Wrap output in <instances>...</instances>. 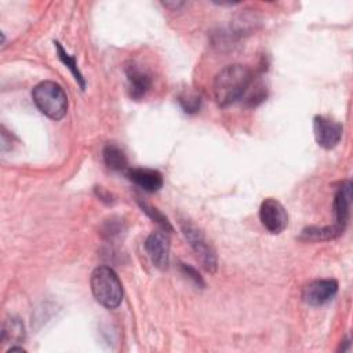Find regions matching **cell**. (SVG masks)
Returning a JSON list of instances; mask_svg holds the SVG:
<instances>
[{
	"mask_svg": "<svg viewBox=\"0 0 353 353\" xmlns=\"http://www.w3.org/2000/svg\"><path fill=\"white\" fill-rule=\"evenodd\" d=\"M252 81L251 70L240 63L228 65L221 69L214 79V97L221 108H226L239 101Z\"/></svg>",
	"mask_w": 353,
	"mask_h": 353,
	"instance_id": "obj_1",
	"label": "cell"
},
{
	"mask_svg": "<svg viewBox=\"0 0 353 353\" xmlns=\"http://www.w3.org/2000/svg\"><path fill=\"white\" fill-rule=\"evenodd\" d=\"M92 295L98 303L116 309L123 301V285L117 273L110 266H98L90 277Z\"/></svg>",
	"mask_w": 353,
	"mask_h": 353,
	"instance_id": "obj_2",
	"label": "cell"
},
{
	"mask_svg": "<svg viewBox=\"0 0 353 353\" xmlns=\"http://www.w3.org/2000/svg\"><path fill=\"white\" fill-rule=\"evenodd\" d=\"M32 99L36 108L51 120H61L68 113V97L55 81L46 80L34 85Z\"/></svg>",
	"mask_w": 353,
	"mask_h": 353,
	"instance_id": "obj_3",
	"label": "cell"
},
{
	"mask_svg": "<svg viewBox=\"0 0 353 353\" xmlns=\"http://www.w3.org/2000/svg\"><path fill=\"white\" fill-rule=\"evenodd\" d=\"M181 226H182V232H183L188 243L190 244V247L196 252V255L200 259L203 268L207 272L214 273L216 270V266H218L216 265L218 261H216L215 250L211 247V244L205 240L204 234L196 226H193L188 221L182 222Z\"/></svg>",
	"mask_w": 353,
	"mask_h": 353,
	"instance_id": "obj_4",
	"label": "cell"
},
{
	"mask_svg": "<svg viewBox=\"0 0 353 353\" xmlns=\"http://www.w3.org/2000/svg\"><path fill=\"white\" fill-rule=\"evenodd\" d=\"M259 221L269 233L280 234L288 225V214L279 200L268 197L261 203Z\"/></svg>",
	"mask_w": 353,
	"mask_h": 353,
	"instance_id": "obj_5",
	"label": "cell"
},
{
	"mask_svg": "<svg viewBox=\"0 0 353 353\" xmlns=\"http://www.w3.org/2000/svg\"><path fill=\"white\" fill-rule=\"evenodd\" d=\"M343 127L341 123L327 117V116H314L313 119V134L319 146L323 149L335 148L342 139Z\"/></svg>",
	"mask_w": 353,
	"mask_h": 353,
	"instance_id": "obj_6",
	"label": "cell"
},
{
	"mask_svg": "<svg viewBox=\"0 0 353 353\" xmlns=\"http://www.w3.org/2000/svg\"><path fill=\"white\" fill-rule=\"evenodd\" d=\"M338 292L335 279H317L307 283L302 290V299L310 306H321L330 302Z\"/></svg>",
	"mask_w": 353,
	"mask_h": 353,
	"instance_id": "obj_7",
	"label": "cell"
},
{
	"mask_svg": "<svg viewBox=\"0 0 353 353\" xmlns=\"http://www.w3.org/2000/svg\"><path fill=\"white\" fill-rule=\"evenodd\" d=\"M145 250L152 261V263L164 270L170 261V237L165 230L152 232L145 240Z\"/></svg>",
	"mask_w": 353,
	"mask_h": 353,
	"instance_id": "obj_8",
	"label": "cell"
},
{
	"mask_svg": "<svg viewBox=\"0 0 353 353\" xmlns=\"http://www.w3.org/2000/svg\"><path fill=\"white\" fill-rule=\"evenodd\" d=\"M350 200H352V183L346 181L342 183L334 197V214H335V223L334 226L343 233L349 221L350 212Z\"/></svg>",
	"mask_w": 353,
	"mask_h": 353,
	"instance_id": "obj_9",
	"label": "cell"
},
{
	"mask_svg": "<svg viewBox=\"0 0 353 353\" xmlns=\"http://www.w3.org/2000/svg\"><path fill=\"white\" fill-rule=\"evenodd\" d=\"M125 77H127V87H128L130 97L135 101L142 99L152 85V80L149 74L141 68H138V65L131 62L130 65L125 66Z\"/></svg>",
	"mask_w": 353,
	"mask_h": 353,
	"instance_id": "obj_10",
	"label": "cell"
},
{
	"mask_svg": "<svg viewBox=\"0 0 353 353\" xmlns=\"http://www.w3.org/2000/svg\"><path fill=\"white\" fill-rule=\"evenodd\" d=\"M130 181L142 188L146 192H157L163 186V175L160 171L153 168L134 167L125 171Z\"/></svg>",
	"mask_w": 353,
	"mask_h": 353,
	"instance_id": "obj_11",
	"label": "cell"
},
{
	"mask_svg": "<svg viewBox=\"0 0 353 353\" xmlns=\"http://www.w3.org/2000/svg\"><path fill=\"white\" fill-rule=\"evenodd\" d=\"M102 156H103V161L109 170H113V171H127L128 170L127 157H125L124 152L117 145L108 143L103 148Z\"/></svg>",
	"mask_w": 353,
	"mask_h": 353,
	"instance_id": "obj_12",
	"label": "cell"
},
{
	"mask_svg": "<svg viewBox=\"0 0 353 353\" xmlns=\"http://www.w3.org/2000/svg\"><path fill=\"white\" fill-rule=\"evenodd\" d=\"M342 233L334 226H309L305 228L299 236L301 240L303 241H323V240H332L339 237Z\"/></svg>",
	"mask_w": 353,
	"mask_h": 353,
	"instance_id": "obj_13",
	"label": "cell"
},
{
	"mask_svg": "<svg viewBox=\"0 0 353 353\" xmlns=\"http://www.w3.org/2000/svg\"><path fill=\"white\" fill-rule=\"evenodd\" d=\"M25 338V327L18 317H10L3 323L1 342H21Z\"/></svg>",
	"mask_w": 353,
	"mask_h": 353,
	"instance_id": "obj_14",
	"label": "cell"
},
{
	"mask_svg": "<svg viewBox=\"0 0 353 353\" xmlns=\"http://www.w3.org/2000/svg\"><path fill=\"white\" fill-rule=\"evenodd\" d=\"M55 47H57V54H58V58L68 66V69L72 72V74L74 76V80L79 83V85L81 87V90H85V79L83 77V74L80 73L79 68H77V62H76V57H72L69 55L63 47L61 46V43L58 41H54Z\"/></svg>",
	"mask_w": 353,
	"mask_h": 353,
	"instance_id": "obj_15",
	"label": "cell"
},
{
	"mask_svg": "<svg viewBox=\"0 0 353 353\" xmlns=\"http://www.w3.org/2000/svg\"><path fill=\"white\" fill-rule=\"evenodd\" d=\"M139 205H141L142 211L146 212V215H148L150 219H153V222H156L163 230H165V232H172V226H171L170 221H168L167 216H164L156 207L149 205L148 203H142V201H139Z\"/></svg>",
	"mask_w": 353,
	"mask_h": 353,
	"instance_id": "obj_16",
	"label": "cell"
},
{
	"mask_svg": "<svg viewBox=\"0 0 353 353\" xmlns=\"http://www.w3.org/2000/svg\"><path fill=\"white\" fill-rule=\"evenodd\" d=\"M179 103L186 113H196L200 109L201 99L196 94H188V95H181L179 97Z\"/></svg>",
	"mask_w": 353,
	"mask_h": 353,
	"instance_id": "obj_17",
	"label": "cell"
},
{
	"mask_svg": "<svg viewBox=\"0 0 353 353\" xmlns=\"http://www.w3.org/2000/svg\"><path fill=\"white\" fill-rule=\"evenodd\" d=\"M181 270H182V273H183L186 277H189V279H190L194 284H197L199 287H204V285H205L203 277L200 276V273H199L193 266L186 265V263H181Z\"/></svg>",
	"mask_w": 353,
	"mask_h": 353,
	"instance_id": "obj_18",
	"label": "cell"
},
{
	"mask_svg": "<svg viewBox=\"0 0 353 353\" xmlns=\"http://www.w3.org/2000/svg\"><path fill=\"white\" fill-rule=\"evenodd\" d=\"M12 352H21V353H23L25 349H23V347H19V346H11V347L7 350V353H12Z\"/></svg>",
	"mask_w": 353,
	"mask_h": 353,
	"instance_id": "obj_19",
	"label": "cell"
}]
</instances>
